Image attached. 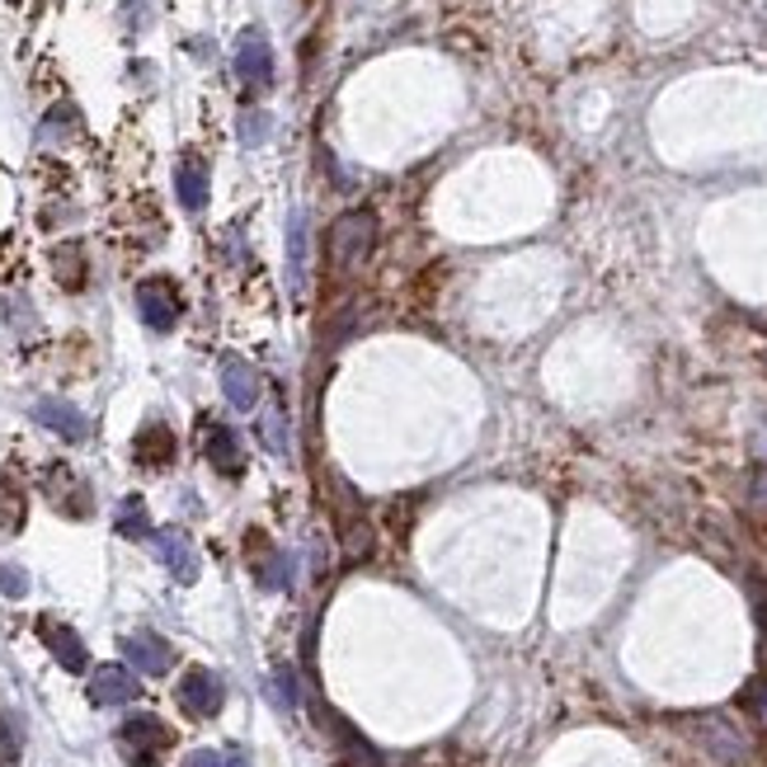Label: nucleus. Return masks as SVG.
Instances as JSON below:
<instances>
[{
	"mask_svg": "<svg viewBox=\"0 0 767 767\" xmlns=\"http://www.w3.org/2000/svg\"><path fill=\"white\" fill-rule=\"evenodd\" d=\"M372 245H377V218L372 212L353 208L344 218H334V226H330V264L334 269H359L372 254Z\"/></svg>",
	"mask_w": 767,
	"mask_h": 767,
	"instance_id": "nucleus-1",
	"label": "nucleus"
},
{
	"mask_svg": "<svg viewBox=\"0 0 767 767\" xmlns=\"http://www.w3.org/2000/svg\"><path fill=\"white\" fill-rule=\"evenodd\" d=\"M118 744H123V754H128V767H161V754L174 744V735L161 716L137 712L118 725Z\"/></svg>",
	"mask_w": 767,
	"mask_h": 767,
	"instance_id": "nucleus-2",
	"label": "nucleus"
},
{
	"mask_svg": "<svg viewBox=\"0 0 767 767\" xmlns=\"http://www.w3.org/2000/svg\"><path fill=\"white\" fill-rule=\"evenodd\" d=\"M180 706H184V716L193 720H208V716H218L222 712V678L212 674V668H189V674L180 678Z\"/></svg>",
	"mask_w": 767,
	"mask_h": 767,
	"instance_id": "nucleus-3",
	"label": "nucleus"
},
{
	"mask_svg": "<svg viewBox=\"0 0 767 767\" xmlns=\"http://www.w3.org/2000/svg\"><path fill=\"white\" fill-rule=\"evenodd\" d=\"M137 311H142V321L151 330H174V321H180V292H174L170 279H147L142 287H137Z\"/></svg>",
	"mask_w": 767,
	"mask_h": 767,
	"instance_id": "nucleus-4",
	"label": "nucleus"
},
{
	"mask_svg": "<svg viewBox=\"0 0 767 767\" xmlns=\"http://www.w3.org/2000/svg\"><path fill=\"white\" fill-rule=\"evenodd\" d=\"M245 561H250L254 579H260L264 588H283L287 584V551L273 546L260 527H250V533H245Z\"/></svg>",
	"mask_w": 767,
	"mask_h": 767,
	"instance_id": "nucleus-5",
	"label": "nucleus"
},
{
	"mask_svg": "<svg viewBox=\"0 0 767 767\" xmlns=\"http://www.w3.org/2000/svg\"><path fill=\"white\" fill-rule=\"evenodd\" d=\"M38 636H43V645L52 650V659L62 664L67 674H85V664H90L85 640L75 636L67 622H57V617H38Z\"/></svg>",
	"mask_w": 767,
	"mask_h": 767,
	"instance_id": "nucleus-6",
	"label": "nucleus"
},
{
	"mask_svg": "<svg viewBox=\"0 0 767 767\" xmlns=\"http://www.w3.org/2000/svg\"><path fill=\"white\" fill-rule=\"evenodd\" d=\"M235 75H241L250 90H264L273 81V52H269L260 29L241 33V43H235Z\"/></svg>",
	"mask_w": 767,
	"mask_h": 767,
	"instance_id": "nucleus-7",
	"label": "nucleus"
},
{
	"mask_svg": "<svg viewBox=\"0 0 767 767\" xmlns=\"http://www.w3.org/2000/svg\"><path fill=\"white\" fill-rule=\"evenodd\" d=\"M123 655H128V664L137 668V674H147V678L170 674V664H174L170 640L155 636V632H132V636L123 640Z\"/></svg>",
	"mask_w": 767,
	"mask_h": 767,
	"instance_id": "nucleus-8",
	"label": "nucleus"
},
{
	"mask_svg": "<svg viewBox=\"0 0 767 767\" xmlns=\"http://www.w3.org/2000/svg\"><path fill=\"white\" fill-rule=\"evenodd\" d=\"M155 556H161V565L180 584L199 579V551H193V542L180 533V527H165V533H155Z\"/></svg>",
	"mask_w": 767,
	"mask_h": 767,
	"instance_id": "nucleus-9",
	"label": "nucleus"
},
{
	"mask_svg": "<svg viewBox=\"0 0 767 767\" xmlns=\"http://www.w3.org/2000/svg\"><path fill=\"white\" fill-rule=\"evenodd\" d=\"M33 420L43 424V428H52L57 438H67V443H85L90 438V420L71 401H38L33 405Z\"/></svg>",
	"mask_w": 767,
	"mask_h": 767,
	"instance_id": "nucleus-10",
	"label": "nucleus"
},
{
	"mask_svg": "<svg viewBox=\"0 0 767 767\" xmlns=\"http://www.w3.org/2000/svg\"><path fill=\"white\" fill-rule=\"evenodd\" d=\"M137 697V678L123 664H100L90 674V702L94 706H128Z\"/></svg>",
	"mask_w": 767,
	"mask_h": 767,
	"instance_id": "nucleus-11",
	"label": "nucleus"
},
{
	"mask_svg": "<svg viewBox=\"0 0 767 767\" xmlns=\"http://www.w3.org/2000/svg\"><path fill=\"white\" fill-rule=\"evenodd\" d=\"M222 391H226V401L235 410H254L260 405V377H254V367L245 359H222Z\"/></svg>",
	"mask_w": 767,
	"mask_h": 767,
	"instance_id": "nucleus-12",
	"label": "nucleus"
},
{
	"mask_svg": "<svg viewBox=\"0 0 767 767\" xmlns=\"http://www.w3.org/2000/svg\"><path fill=\"white\" fill-rule=\"evenodd\" d=\"M203 452H208V462H212V471H222V476H241V438L231 434L226 424H208V434H203Z\"/></svg>",
	"mask_w": 767,
	"mask_h": 767,
	"instance_id": "nucleus-13",
	"label": "nucleus"
},
{
	"mask_svg": "<svg viewBox=\"0 0 767 767\" xmlns=\"http://www.w3.org/2000/svg\"><path fill=\"white\" fill-rule=\"evenodd\" d=\"M174 452H180V443H174V434H170L165 424H147L142 434H137V443H132L137 466H151V471L170 466V462H174Z\"/></svg>",
	"mask_w": 767,
	"mask_h": 767,
	"instance_id": "nucleus-14",
	"label": "nucleus"
},
{
	"mask_svg": "<svg viewBox=\"0 0 767 767\" xmlns=\"http://www.w3.org/2000/svg\"><path fill=\"white\" fill-rule=\"evenodd\" d=\"M48 495H52V504L62 508V514H71V518H85V514H90V490L75 481V471H52Z\"/></svg>",
	"mask_w": 767,
	"mask_h": 767,
	"instance_id": "nucleus-15",
	"label": "nucleus"
},
{
	"mask_svg": "<svg viewBox=\"0 0 767 767\" xmlns=\"http://www.w3.org/2000/svg\"><path fill=\"white\" fill-rule=\"evenodd\" d=\"M174 189H180V203L189 212H203L208 208V170L199 161H184L174 170Z\"/></svg>",
	"mask_w": 767,
	"mask_h": 767,
	"instance_id": "nucleus-16",
	"label": "nucleus"
},
{
	"mask_svg": "<svg viewBox=\"0 0 767 767\" xmlns=\"http://www.w3.org/2000/svg\"><path fill=\"white\" fill-rule=\"evenodd\" d=\"M334 720V716H330ZM334 730H340V767H382L377 749L359 735V730H349L344 720H334Z\"/></svg>",
	"mask_w": 767,
	"mask_h": 767,
	"instance_id": "nucleus-17",
	"label": "nucleus"
},
{
	"mask_svg": "<svg viewBox=\"0 0 767 767\" xmlns=\"http://www.w3.org/2000/svg\"><path fill=\"white\" fill-rule=\"evenodd\" d=\"M113 527H118V533H123L128 542L155 537V533H151V514H147V504H142V499H123V504H118V518H113Z\"/></svg>",
	"mask_w": 767,
	"mask_h": 767,
	"instance_id": "nucleus-18",
	"label": "nucleus"
},
{
	"mask_svg": "<svg viewBox=\"0 0 767 767\" xmlns=\"http://www.w3.org/2000/svg\"><path fill=\"white\" fill-rule=\"evenodd\" d=\"M287 254H292V283L302 287V279H306V218L302 212H292V222H287Z\"/></svg>",
	"mask_w": 767,
	"mask_h": 767,
	"instance_id": "nucleus-19",
	"label": "nucleus"
},
{
	"mask_svg": "<svg viewBox=\"0 0 767 767\" xmlns=\"http://www.w3.org/2000/svg\"><path fill=\"white\" fill-rule=\"evenodd\" d=\"M344 546H349V556H367V551H372V533H367V523L349 518V523H344Z\"/></svg>",
	"mask_w": 767,
	"mask_h": 767,
	"instance_id": "nucleus-20",
	"label": "nucleus"
},
{
	"mask_svg": "<svg viewBox=\"0 0 767 767\" xmlns=\"http://www.w3.org/2000/svg\"><path fill=\"white\" fill-rule=\"evenodd\" d=\"M0 594H10V598H24L29 594V575L19 565H0Z\"/></svg>",
	"mask_w": 767,
	"mask_h": 767,
	"instance_id": "nucleus-21",
	"label": "nucleus"
},
{
	"mask_svg": "<svg viewBox=\"0 0 767 767\" xmlns=\"http://www.w3.org/2000/svg\"><path fill=\"white\" fill-rule=\"evenodd\" d=\"M264 443H269V452H279V457L287 452V434H283V415H279V410H269V415H264Z\"/></svg>",
	"mask_w": 767,
	"mask_h": 767,
	"instance_id": "nucleus-22",
	"label": "nucleus"
},
{
	"mask_svg": "<svg viewBox=\"0 0 767 767\" xmlns=\"http://www.w3.org/2000/svg\"><path fill=\"white\" fill-rule=\"evenodd\" d=\"M273 693H279L283 706H297V678H292V668L283 664L279 674H273Z\"/></svg>",
	"mask_w": 767,
	"mask_h": 767,
	"instance_id": "nucleus-23",
	"label": "nucleus"
},
{
	"mask_svg": "<svg viewBox=\"0 0 767 767\" xmlns=\"http://www.w3.org/2000/svg\"><path fill=\"white\" fill-rule=\"evenodd\" d=\"M14 758H19V739L10 730V720H0V767H14Z\"/></svg>",
	"mask_w": 767,
	"mask_h": 767,
	"instance_id": "nucleus-24",
	"label": "nucleus"
},
{
	"mask_svg": "<svg viewBox=\"0 0 767 767\" xmlns=\"http://www.w3.org/2000/svg\"><path fill=\"white\" fill-rule=\"evenodd\" d=\"M264 128H269L264 113H245L241 118V137H245V142H264Z\"/></svg>",
	"mask_w": 767,
	"mask_h": 767,
	"instance_id": "nucleus-25",
	"label": "nucleus"
},
{
	"mask_svg": "<svg viewBox=\"0 0 767 767\" xmlns=\"http://www.w3.org/2000/svg\"><path fill=\"white\" fill-rule=\"evenodd\" d=\"M184 767H226V758H222V754H212V749H199V754H189V758H184Z\"/></svg>",
	"mask_w": 767,
	"mask_h": 767,
	"instance_id": "nucleus-26",
	"label": "nucleus"
},
{
	"mask_svg": "<svg viewBox=\"0 0 767 767\" xmlns=\"http://www.w3.org/2000/svg\"><path fill=\"white\" fill-rule=\"evenodd\" d=\"M226 767H245V758H241V754H231V758H226Z\"/></svg>",
	"mask_w": 767,
	"mask_h": 767,
	"instance_id": "nucleus-27",
	"label": "nucleus"
}]
</instances>
